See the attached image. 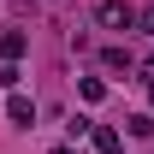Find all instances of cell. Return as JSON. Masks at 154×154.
<instances>
[{"instance_id": "obj_1", "label": "cell", "mask_w": 154, "mask_h": 154, "mask_svg": "<svg viewBox=\"0 0 154 154\" xmlns=\"http://www.w3.org/2000/svg\"><path fill=\"white\" fill-rule=\"evenodd\" d=\"M95 18L107 24V30H136V6H125V0H101Z\"/></svg>"}, {"instance_id": "obj_2", "label": "cell", "mask_w": 154, "mask_h": 154, "mask_svg": "<svg viewBox=\"0 0 154 154\" xmlns=\"http://www.w3.org/2000/svg\"><path fill=\"white\" fill-rule=\"evenodd\" d=\"M24 48H30V36H24V30H0V65H12Z\"/></svg>"}, {"instance_id": "obj_3", "label": "cell", "mask_w": 154, "mask_h": 154, "mask_svg": "<svg viewBox=\"0 0 154 154\" xmlns=\"http://www.w3.org/2000/svg\"><path fill=\"white\" fill-rule=\"evenodd\" d=\"M6 119H12V125H36V101H30V95H12V101H6Z\"/></svg>"}, {"instance_id": "obj_4", "label": "cell", "mask_w": 154, "mask_h": 154, "mask_svg": "<svg viewBox=\"0 0 154 154\" xmlns=\"http://www.w3.org/2000/svg\"><path fill=\"white\" fill-rule=\"evenodd\" d=\"M95 154H125V142H119V131H107V125H95Z\"/></svg>"}, {"instance_id": "obj_5", "label": "cell", "mask_w": 154, "mask_h": 154, "mask_svg": "<svg viewBox=\"0 0 154 154\" xmlns=\"http://www.w3.org/2000/svg\"><path fill=\"white\" fill-rule=\"evenodd\" d=\"M131 136H136V142H148V136H154V113H136V119H131Z\"/></svg>"}, {"instance_id": "obj_6", "label": "cell", "mask_w": 154, "mask_h": 154, "mask_svg": "<svg viewBox=\"0 0 154 154\" xmlns=\"http://www.w3.org/2000/svg\"><path fill=\"white\" fill-rule=\"evenodd\" d=\"M101 59H107V71H131V54H125V48H107Z\"/></svg>"}, {"instance_id": "obj_7", "label": "cell", "mask_w": 154, "mask_h": 154, "mask_svg": "<svg viewBox=\"0 0 154 154\" xmlns=\"http://www.w3.org/2000/svg\"><path fill=\"white\" fill-rule=\"evenodd\" d=\"M0 89H18V65H0Z\"/></svg>"}, {"instance_id": "obj_8", "label": "cell", "mask_w": 154, "mask_h": 154, "mask_svg": "<svg viewBox=\"0 0 154 154\" xmlns=\"http://www.w3.org/2000/svg\"><path fill=\"white\" fill-rule=\"evenodd\" d=\"M142 24H148V36H154V6H148V12H142Z\"/></svg>"}, {"instance_id": "obj_9", "label": "cell", "mask_w": 154, "mask_h": 154, "mask_svg": "<svg viewBox=\"0 0 154 154\" xmlns=\"http://www.w3.org/2000/svg\"><path fill=\"white\" fill-rule=\"evenodd\" d=\"M148 107H154V83H148Z\"/></svg>"}, {"instance_id": "obj_10", "label": "cell", "mask_w": 154, "mask_h": 154, "mask_svg": "<svg viewBox=\"0 0 154 154\" xmlns=\"http://www.w3.org/2000/svg\"><path fill=\"white\" fill-rule=\"evenodd\" d=\"M54 154H71V148H54Z\"/></svg>"}]
</instances>
